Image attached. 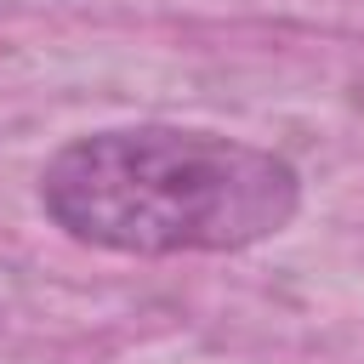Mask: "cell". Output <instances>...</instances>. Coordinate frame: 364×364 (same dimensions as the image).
I'll list each match as a JSON object with an SVG mask.
<instances>
[{
    "label": "cell",
    "mask_w": 364,
    "mask_h": 364,
    "mask_svg": "<svg viewBox=\"0 0 364 364\" xmlns=\"http://www.w3.org/2000/svg\"><path fill=\"white\" fill-rule=\"evenodd\" d=\"M40 210L74 245L114 256H228L296 222L301 171L216 131L108 125L46 159Z\"/></svg>",
    "instance_id": "cell-1"
}]
</instances>
